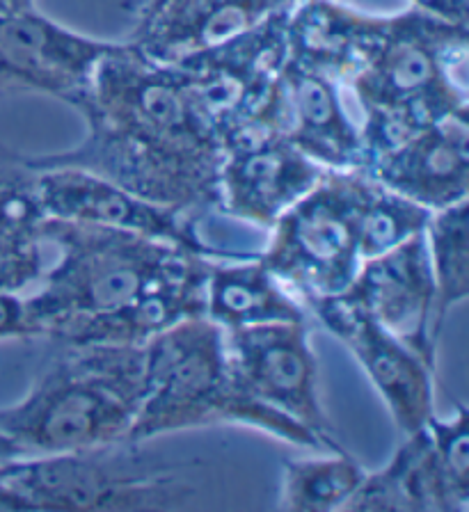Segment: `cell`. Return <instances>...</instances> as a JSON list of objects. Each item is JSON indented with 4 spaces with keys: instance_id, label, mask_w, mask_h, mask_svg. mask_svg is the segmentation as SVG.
I'll return each instance as SVG.
<instances>
[{
    "instance_id": "obj_28",
    "label": "cell",
    "mask_w": 469,
    "mask_h": 512,
    "mask_svg": "<svg viewBox=\"0 0 469 512\" xmlns=\"http://www.w3.org/2000/svg\"><path fill=\"white\" fill-rule=\"evenodd\" d=\"M19 455H23L21 448L14 444L12 439H7L3 432H0V462L14 460V458H19Z\"/></svg>"
},
{
    "instance_id": "obj_23",
    "label": "cell",
    "mask_w": 469,
    "mask_h": 512,
    "mask_svg": "<svg viewBox=\"0 0 469 512\" xmlns=\"http://www.w3.org/2000/svg\"><path fill=\"white\" fill-rule=\"evenodd\" d=\"M426 247L435 282L437 327L469 298V199L431 213Z\"/></svg>"
},
{
    "instance_id": "obj_10",
    "label": "cell",
    "mask_w": 469,
    "mask_h": 512,
    "mask_svg": "<svg viewBox=\"0 0 469 512\" xmlns=\"http://www.w3.org/2000/svg\"><path fill=\"white\" fill-rule=\"evenodd\" d=\"M305 307L362 366L401 435L424 428L435 414V368L346 295L307 300Z\"/></svg>"
},
{
    "instance_id": "obj_17",
    "label": "cell",
    "mask_w": 469,
    "mask_h": 512,
    "mask_svg": "<svg viewBox=\"0 0 469 512\" xmlns=\"http://www.w3.org/2000/svg\"><path fill=\"white\" fill-rule=\"evenodd\" d=\"M277 133L325 170H360V126L344 106L337 80L286 58L277 96Z\"/></svg>"
},
{
    "instance_id": "obj_13",
    "label": "cell",
    "mask_w": 469,
    "mask_h": 512,
    "mask_svg": "<svg viewBox=\"0 0 469 512\" xmlns=\"http://www.w3.org/2000/svg\"><path fill=\"white\" fill-rule=\"evenodd\" d=\"M341 295L435 368L442 330L437 327L435 282L424 234L412 236L385 254L362 259L351 286Z\"/></svg>"
},
{
    "instance_id": "obj_30",
    "label": "cell",
    "mask_w": 469,
    "mask_h": 512,
    "mask_svg": "<svg viewBox=\"0 0 469 512\" xmlns=\"http://www.w3.org/2000/svg\"><path fill=\"white\" fill-rule=\"evenodd\" d=\"M286 3H291V5H293V3H296V0H286Z\"/></svg>"
},
{
    "instance_id": "obj_19",
    "label": "cell",
    "mask_w": 469,
    "mask_h": 512,
    "mask_svg": "<svg viewBox=\"0 0 469 512\" xmlns=\"http://www.w3.org/2000/svg\"><path fill=\"white\" fill-rule=\"evenodd\" d=\"M204 316L225 332L268 323H300L309 311L264 263L257 252L211 259L206 270Z\"/></svg>"
},
{
    "instance_id": "obj_5",
    "label": "cell",
    "mask_w": 469,
    "mask_h": 512,
    "mask_svg": "<svg viewBox=\"0 0 469 512\" xmlns=\"http://www.w3.org/2000/svg\"><path fill=\"white\" fill-rule=\"evenodd\" d=\"M145 396L129 430L131 442L184 432L213 423H238L282 442L325 446L289 416L245 396L229 364L225 330L206 316L188 318L142 346Z\"/></svg>"
},
{
    "instance_id": "obj_18",
    "label": "cell",
    "mask_w": 469,
    "mask_h": 512,
    "mask_svg": "<svg viewBox=\"0 0 469 512\" xmlns=\"http://www.w3.org/2000/svg\"><path fill=\"white\" fill-rule=\"evenodd\" d=\"M383 16L362 14L341 0H296L286 14V51L300 67L344 87L376 44Z\"/></svg>"
},
{
    "instance_id": "obj_24",
    "label": "cell",
    "mask_w": 469,
    "mask_h": 512,
    "mask_svg": "<svg viewBox=\"0 0 469 512\" xmlns=\"http://www.w3.org/2000/svg\"><path fill=\"white\" fill-rule=\"evenodd\" d=\"M428 220H431L428 208L369 179V190L360 215L362 259L385 254L412 236L424 234Z\"/></svg>"
},
{
    "instance_id": "obj_20",
    "label": "cell",
    "mask_w": 469,
    "mask_h": 512,
    "mask_svg": "<svg viewBox=\"0 0 469 512\" xmlns=\"http://www.w3.org/2000/svg\"><path fill=\"white\" fill-rule=\"evenodd\" d=\"M37 170L0 140V291L26 293L46 270Z\"/></svg>"
},
{
    "instance_id": "obj_27",
    "label": "cell",
    "mask_w": 469,
    "mask_h": 512,
    "mask_svg": "<svg viewBox=\"0 0 469 512\" xmlns=\"http://www.w3.org/2000/svg\"><path fill=\"white\" fill-rule=\"evenodd\" d=\"M412 10L453 26H469V0H410Z\"/></svg>"
},
{
    "instance_id": "obj_1",
    "label": "cell",
    "mask_w": 469,
    "mask_h": 512,
    "mask_svg": "<svg viewBox=\"0 0 469 512\" xmlns=\"http://www.w3.org/2000/svg\"><path fill=\"white\" fill-rule=\"evenodd\" d=\"M76 110L87 135L74 149L28 156L35 170L78 167L200 224L218 213V133L195 108L181 71L117 42Z\"/></svg>"
},
{
    "instance_id": "obj_22",
    "label": "cell",
    "mask_w": 469,
    "mask_h": 512,
    "mask_svg": "<svg viewBox=\"0 0 469 512\" xmlns=\"http://www.w3.org/2000/svg\"><path fill=\"white\" fill-rule=\"evenodd\" d=\"M367 469L348 451L284 462L280 508L291 512H344Z\"/></svg>"
},
{
    "instance_id": "obj_9",
    "label": "cell",
    "mask_w": 469,
    "mask_h": 512,
    "mask_svg": "<svg viewBox=\"0 0 469 512\" xmlns=\"http://www.w3.org/2000/svg\"><path fill=\"white\" fill-rule=\"evenodd\" d=\"M225 339L232 373L245 396L300 423L328 453L346 451L323 407L309 320L243 327L225 332Z\"/></svg>"
},
{
    "instance_id": "obj_11",
    "label": "cell",
    "mask_w": 469,
    "mask_h": 512,
    "mask_svg": "<svg viewBox=\"0 0 469 512\" xmlns=\"http://www.w3.org/2000/svg\"><path fill=\"white\" fill-rule=\"evenodd\" d=\"M115 44L60 26L37 7L0 12V99L42 94L76 108Z\"/></svg>"
},
{
    "instance_id": "obj_7",
    "label": "cell",
    "mask_w": 469,
    "mask_h": 512,
    "mask_svg": "<svg viewBox=\"0 0 469 512\" xmlns=\"http://www.w3.org/2000/svg\"><path fill=\"white\" fill-rule=\"evenodd\" d=\"M369 176L360 170H325L319 183L286 208L270 227L259 261L305 304L339 295L362 263L360 215Z\"/></svg>"
},
{
    "instance_id": "obj_4",
    "label": "cell",
    "mask_w": 469,
    "mask_h": 512,
    "mask_svg": "<svg viewBox=\"0 0 469 512\" xmlns=\"http://www.w3.org/2000/svg\"><path fill=\"white\" fill-rule=\"evenodd\" d=\"M467 53L469 26L412 7L383 16L376 44L344 85L362 112L364 156L451 112L469 110Z\"/></svg>"
},
{
    "instance_id": "obj_29",
    "label": "cell",
    "mask_w": 469,
    "mask_h": 512,
    "mask_svg": "<svg viewBox=\"0 0 469 512\" xmlns=\"http://www.w3.org/2000/svg\"><path fill=\"white\" fill-rule=\"evenodd\" d=\"M37 7L35 0H0V12H23Z\"/></svg>"
},
{
    "instance_id": "obj_15",
    "label": "cell",
    "mask_w": 469,
    "mask_h": 512,
    "mask_svg": "<svg viewBox=\"0 0 469 512\" xmlns=\"http://www.w3.org/2000/svg\"><path fill=\"white\" fill-rule=\"evenodd\" d=\"M360 172L412 202L442 211L469 199V110L451 112L364 156Z\"/></svg>"
},
{
    "instance_id": "obj_16",
    "label": "cell",
    "mask_w": 469,
    "mask_h": 512,
    "mask_svg": "<svg viewBox=\"0 0 469 512\" xmlns=\"http://www.w3.org/2000/svg\"><path fill=\"white\" fill-rule=\"evenodd\" d=\"M286 0H140L129 42L154 62L179 64L250 30Z\"/></svg>"
},
{
    "instance_id": "obj_6",
    "label": "cell",
    "mask_w": 469,
    "mask_h": 512,
    "mask_svg": "<svg viewBox=\"0 0 469 512\" xmlns=\"http://www.w3.org/2000/svg\"><path fill=\"white\" fill-rule=\"evenodd\" d=\"M195 494L184 464L158 458L131 439L0 462V512L179 510Z\"/></svg>"
},
{
    "instance_id": "obj_26",
    "label": "cell",
    "mask_w": 469,
    "mask_h": 512,
    "mask_svg": "<svg viewBox=\"0 0 469 512\" xmlns=\"http://www.w3.org/2000/svg\"><path fill=\"white\" fill-rule=\"evenodd\" d=\"M7 339H35L28 318L26 293L0 291V341Z\"/></svg>"
},
{
    "instance_id": "obj_25",
    "label": "cell",
    "mask_w": 469,
    "mask_h": 512,
    "mask_svg": "<svg viewBox=\"0 0 469 512\" xmlns=\"http://www.w3.org/2000/svg\"><path fill=\"white\" fill-rule=\"evenodd\" d=\"M431 439L433 458L444 478L456 512H469V412L463 403L456 405L451 419L433 414L424 423Z\"/></svg>"
},
{
    "instance_id": "obj_12",
    "label": "cell",
    "mask_w": 469,
    "mask_h": 512,
    "mask_svg": "<svg viewBox=\"0 0 469 512\" xmlns=\"http://www.w3.org/2000/svg\"><path fill=\"white\" fill-rule=\"evenodd\" d=\"M37 202L44 218L122 229L168 243L206 259H229L245 252L222 250L206 240L197 222L172 208L151 204L117 183L78 167L37 170Z\"/></svg>"
},
{
    "instance_id": "obj_2",
    "label": "cell",
    "mask_w": 469,
    "mask_h": 512,
    "mask_svg": "<svg viewBox=\"0 0 469 512\" xmlns=\"http://www.w3.org/2000/svg\"><path fill=\"white\" fill-rule=\"evenodd\" d=\"M44 243L58 259L26 295L35 339L83 343L200 254L133 231L44 218Z\"/></svg>"
},
{
    "instance_id": "obj_8",
    "label": "cell",
    "mask_w": 469,
    "mask_h": 512,
    "mask_svg": "<svg viewBox=\"0 0 469 512\" xmlns=\"http://www.w3.org/2000/svg\"><path fill=\"white\" fill-rule=\"evenodd\" d=\"M286 5L229 42L174 64L222 149L252 133H277L286 51Z\"/></svg>"
},
{
    "instance_id": "obj_14",
    "label": "cell",
    "mask_w": 469,
    "mask_h": 512,
    "mask_svg": "<svg viewBox=\"0 0 469 512\" xmlns=\"http://www.w3.org/2000/svg\"><path fill=\"white\" fill-rule=\"evenodd\" d=\"M325 167L309 160L280 133H252L229 142L220 165L218 213L270 229L305 197Z\"/></svg>"
},
{
    "instance_id": "obj_3",
    "label": "cell",
    "mask_w": 469,
    "mask_h": 512,
    "mask_svg": "<svg viewBox=\"0 0 469 512\" xmlns=\"http://www.w3.org/2000/svg\"><path fill=\"white\" fill-rule=\"evenodd\" d=\"M142 396V348L46 343L28 394L0 407V432L23 455L108 446L129 437Z\"/></svg>"
},
{
    "instance_id": "obj_21",
    "label": "cell",
    "mask_w": 469,
    "mask_h": 512,
    "mask_svg": "<svg viewBox=\"0 0 469 512\" xmlns=\"http://www.w3.org/2000/svg\"><path fill=\"white\" fill-rule=\"evenodd\" d=\"M344 512H456L426 428L403 435L378 471H367Z\"/></svg>"
}]
</instances>
